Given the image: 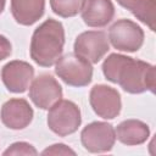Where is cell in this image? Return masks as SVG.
Listing matches in <instances>:
<instances>
[{
    "instance_id": "18",
    "label": "cell",
    "mask_w": 156,
    "mask_h": 156,
    "mask_svg": "<svg viewBox=\"0 0 156 156\" xmlns=\"http://www.w3.org/2000/svg\"><path fill=\"white\" fill-rule=\"evenodd\" d=\"M41 155H76V151H73L65 144H54L46 147L41 152Z\"/></svg>"
},
{
    "instance_id": "11",
    "label": "cell",
    "mask_w": 156,
    "mask_h": 156,
    "mask_svg": "<svg viewBox=\"0 0 156 156\" xmlns=\"http://www.w3.org/2000/svg\"><path fill=\"white\" fill-rule=\"evenodd\" d=\"M34 116L33 108L26 99H10L1 106L0 118L5 127L21 130L29 126Z\"/></svg>"
},
{
    "instance_id": "8",
    "label": "cell",
    "mask_w": 156,
    "mask_h": 156,
    "mask_svg": "<svg viewBox=\"0 0 156 156\" xmlns=\"http://www.w3.org/2000/svg\"><path fill=\"white\" fill-rule=\"evenodd\" d=\"M73 50L90 63H98L110 50L107 35L102 30L83 32L76 38Z\"/></svg>"
},
{
    "instance_id": "3",
    "label": "cell",
    "mask_w": 156,
    "mask_h": 156,
    "mask_svg": "<svg viewBox=\"0 0 156 156\" xmlns=\"http://www.w3.org/2000/svg\"><path fill=\"white\" fill-rule=\"evenodd\" d=\"M80 123V110L71 100L61 99L49 108L48 126L58 136H67L77 132Z\"/></svg>"
},
{
    "instance_id": "4",
    "label": "cell",
    "mask_w": 156,
    "mask_h": 156,
    "mask_svg": "<svg viewBox=\"0 0 156 156\" xmlns=\"http://www.w3.org/2000/svg\"><path fill=\"white\" fill-rule=\"evenodd\" d=\"M55 73L67 85L82 88L91 82L93 66L89 61L76 54H66L56 61Z\"/></svg>"
},
{
    "instance_id": "14",
    "label": "cell",
    "mask_w": 156,
    "mask_h": 156,
    "mask_svg": "<svg viewBox=\"0 0 156 156\" xmlns=\"http://www.w3.org/2000/svg\"><path fill=\"white\" fill-rule=\"evenodd\" d=\"M45 11V0H11V13L22 26H32Z\"/></svg>"
},
{
    "instance_id": "10",
    "label": "cell",
    "mask_w": 156,
    "mask_h": 156,
    "mask_svg": "<svg viewBox=\"0 0 156 156\" xmlns=\"http://www.w3.org/2000/svg\"><path fill=\"white\" fill-rule=\"evenodd\" d=\"M34 78V68L26 61L13 60L1 68V79L5 88L15 94L24 93Z\"/></svg>"
},
{
    "instance_id": "17",
    "label": "cell",
    "mask_w": 156,
    "mask_h": 156,
    "mask_svg": "<svg viewBox=\"0 0 156 156\" xmlns=\"http://www.w3.org/2000/svg\"><path fill=\"white\" fill-rule=\"evenodd\" d=\"M2 155L7 156V155H38V151L35 150V147L26 141H17L11 144L4 152Z\"/></svg>"
},
{
    "instance_id": "7",
    "label": "cell",
    "mask_w": 156,
    "mask_h": 156,
    "mask_svg": "<svg viewBox=\"0 0 156 156\" xmlns=\"http://www.w3.org/2000/svg\"><path fill=\"white\" fill-rule=\"evenodd\" d=\"M89 102L94 112L104 119L116 118L122 108L121 95L117 89L105 84H96L91 88Z\"/></svg>"
},
{
    "instance_id": "19",
    "label": "cell",
    "mask_w": 156,
    "mask_h": 156,
    "mask_svg": "<svg viewBox=\"0 0 156 156\" xmlns=\"http://www.w3.org/2000/svg\"><path fill=\"white\" fill-rule=\"evenodd\" d=\"M11 52H12V46L10 40L0 34V61L7 58L11 55Z\"/></svg>"
},
{
    "instance_id": "5",
    "label": "cell",
    "mask_w": 156,
    "mask_h": 156,
    "mask_svg": "<svg viewBox=\"0 0 156 156\" xmlns=\"http://www.w3.org/2000/svg\"><path fill=\"white\" fill-rule=\"evenodd\" d=\"M144 37L143 28L127 18L117 20L108 29V40L112 46L119 51H138L143 46Z\"/></svg>"
},
{
    "instance_id": "6",
    "label": "cell",
    "mask_w": 156,
    "mask_h": 156,
    "mask_svg": "<svg viewBox=\"0 0 156 156\" xmlns=\"http://www.w3.org/2000/svg\"><path fill=\"white\" fill-rule=\"evenodd\" d=\"M80 141L84 149L89 152H107L113 147L116 141L115 128L107 122H91L82 129Z\"/></svg>"
},
{
    "instance_id": "1",
    "label": "cell",
    "mask_w": 156,
    "mask_h": 156,
    "mask_svg": "<svg viewBox=\"0 0 156 156\" xmlns=\"http://www.w3.org/2000/svg\"><path fill=\"white\" fill-rule=\"evenodd\" d=\"M102 73L108 82L118 84L129 94H141L146 90L155 93V66L149 62L122 54H111L102 63Z\"/></svg>"
},
{
    "instance_id": "15",
    "label": "cell",
    "mask_w": 156,
    "mask_h": 156,
    "mask_svg": "<svg viewBox=\"0 0 156 156\" xmlns=\"http://www.w3.org/2000/svg\"><path fill=\"white\" fill-rule=\"evenodd\" d=\"M127 10H129L140 22L146 24L152 32H155L156 0H134Z\"/></svg>"
},
{
    "instance_id": "2",
    "label": "cell",
    "mask_w": 156,
    "mask_h": 156,
    "mask_svg": "<svg viewBox=\"0 0 156 156\" xmlns=\"http://www.w3.org/2000/svg\"><path fill=\"white\" fill-rule=\"evenodd\" d=\"M65 29L60 21L49 18L34 29L30 39V57L41 67H51L62 55Z\"/></svg>"
},
{
    "instance_id": "9",
    "label": "cell",
    "mask_w": 156,
    "mask_h": 156,
    "mask_svg": "<svg viewBox=\"0 0 156 156\" xmlns=\"http://www.w3.org/2000/svg\"><path fill=\"white\" fill-rule=\"evenodd\" d=\"M29 99L37 107L49 110L62 99V88L56 78L51 74L43 73L33 79L29 87Z\"/></svg>"
},
{
    "instance_id": "16",
    "label": "cell",
    "mask_w": 156,
    "mask_h": 156,
    "mask_svg": "<svg viewBox=\"0 0 156 156\" xmlns=\"http://www.w3.org/2000/svg\"><path fill=\"white\" fill-rule=\"evenodd\" d=\"M83 2L84 0H50V6L54 13L68 18L74 17L80 12Z\"/></svg>"
},
{
    "instance_id": "12",
    "label": "cell",
    "mask_w": 156,
    "mask_h": 156,
    "mask_svg": "<svg viewBox=\"0 0 156 156\" xmlns=\"http://www.w3.org/2000/svg\"><path fill=\"white\" fill-rule=\"evenodd\" d=\"M80 15L88 27L101 28L113 20L115 6L111 0H84Z\"/></svg>"
},
{
    "instance_id": "13",
    "label": "cell",
    "mask_w": 156,
    "mask_h": 156,
    "mask_svg": "<svg viewBox=\"0 0 156 156\" xmlns=\"http://www.w3.org/2000/svg\"><path fill=\"white\" fill-rule=\"evenodd\" d=\"M116 139L124 145L134 146L144 144L150 136L149 126L139 119H126L115 129Z\"/></svg>"
},
{
    "instance_id": "21",
    "label": "cell",
    "mask_w": 156,
    "mask_h": 156,
    "mask_svg": "<svg viewBox=\"0 0 156 156\" xmlns=\"http://www.w3.org/2000/svg\"><path fill=\"white\" fill-rule=\"evenodd\" d=\"M5 4H6V0H0V15L2 13V11L5 9Z\"/></svg>"
},
{
    "instance_id": "20",
    "label": "cell",
    "mask_w": 156,
    "mask_h": 156,
    "mask_svg": "<svg viewBox=\"0 0 156 156\" xmlns=\"http://www.w3.org/2000/svg\"><path fill=\"white\" fill-rule=\"evenodd\" d=\"M133 1H134V0H117V2H118L121 6H123L124 9H128L129 5H130Z\"/></svg>"
}]
</instances>
